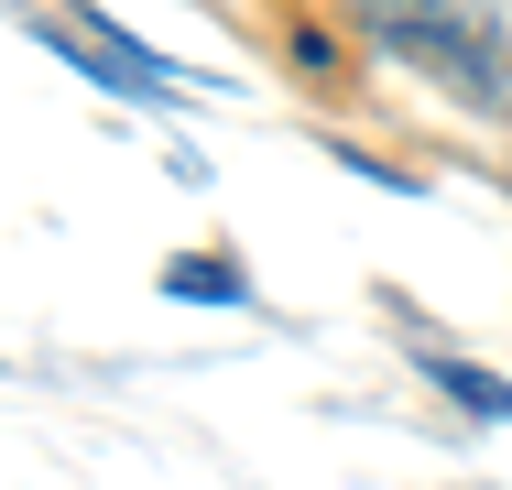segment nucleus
Wrapping results in <instances>:
<instances>
[{"label":"nucleus","instance_id":"f257e3e1","mask_svg":"<svg viewBox=\"0 0 512 490\" xmlns=\"http://www.w3.org/2000/svg\"><path fill=\"white\" fill-rule=\"evenodd\" d=\"M371 22L382 55H404L414 77H436L447 98H480V109H512V22L491 0H349Z\"/></svg>","mask_w":512,"mask_h":490},{"label":"nucleus","instance_id":"f03ea898","mask_svg":"<svg viewBox=\"0 0 512 490\" xmlns=\"http://www.w3.org/2000/svg\"><path fill=\"white\" fill-rule=\"evenodd\" d=\"M33 33H44V44H55V55H77V66H88V77H99V88H120V98H142V109H175V66H164V55H153V44H131V33H120V22H99V11H77V0H55V11H44V22H33Z\"/></svg>","mask_w":512,"mask_h":490},{"label":"nucleus","instance_id":"20e7f679","mask_svg":"<svg viewBox=\"0 0 512 490\" xmlns=\"http://www.w3.org/2000/svg\"><path fill=\"white\" fill-rule=\"evenodd\" d=\"M164 294H197V305H240V273H229V262H175V273H164Z\"/></svg>","mask_w":512,"mask_h":490},{"label":"nucleus","instance_id":"7ed1b4c3","mask_svg":"<svg viewBox=\"0 0 512 490\" xmlns=\"http://www.w3.org/2000/svg\"><path fill=\"white\" fill-rule=\"evenodd\" d=\"M425 382L458 392L469 414H491V425H512V382H491V371H469V360H447V349H425Z\"/></svg>","mask_w":512,"mask_h":490}]
</instances>
